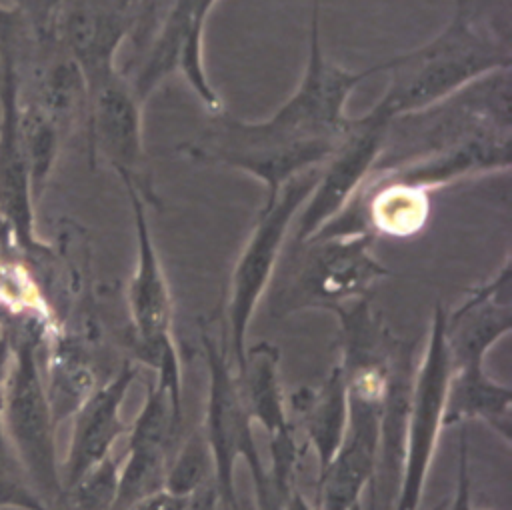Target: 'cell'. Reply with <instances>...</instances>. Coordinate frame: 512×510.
Segmentation results:
<instances>
[{
  "mask_svg": "<svg viewBox=\"0 0 512 510\" xmlns=\"http://www.w3.org/2000/svg\"><path fill=\"white\" fill-rule=\"evenodd\" d=\"M372 74H378L376 66L352 72L324 56L320 0H314L308 58L294 92L262 120H244L226 110L210 114L206 126L180 152L192 162L256 178L268 202L286 182L324 164L350 124L352 116L344 112L348 96Z\"/></svg>",
  "mask_w": 512,
  "mask_h": 510,
  "instance_id": "obj_1",
  "label": "cell"
},
{
  "mask_svg": "<svg viewBox=\"0 0 512 510\" xmlns=\"http://www.w3.org/2000/svg\"><path fill=\"white\" fill-rule=\"evenodd\" d=\"M510 70L486 74L420 110L392 116L382 154L368 178L428 192L510 168Z\"/></svg>",
  "mask_w": 512,
  "mask_h": 510,
  "instance_id": "obj_2",
  "label": "cell"
},
{
  "mask_svg": "<svg viewBox=\"0 0 512 510\" xmlns=\"http://www.w3.org/2000/svg\"><path fill=\"white\" fill-rule=\"evenodd\" d=\"M508 0H454L446 26L426 44L378 62L390 84L380 96L392 116L426 108L474 80L510 70Z\"/></svg>",
  "mask_w": 512,
  "mask_h": 510,
  "instance_id": "obj_3",
  "label": "cell"
},
{
  "mask_svg": "<svg viewBox=\"0 0 512 510\" xmlns=\"http://www.w3.org/2000/svg\"><path fill=\"white\" fill-rule=\"evenodd\" d=\"M374 242L376 236L360 232L292 244L270 312L278 316L310 308L338 312L366 300L370 290L392 274L374 256Z\"/></svg>",
  "mask_w": 512,
  "mask_h": 510,
  "instance_id": "obj_4",
  "label": "cell"
},
{
  "mask_svg": "<svg viewBox=\"0 0 512 510\" xmlns=\"http://www.w3.org/2000/svg\"><path fill=\"white\" fill-rule=\"evenodd\" d=\"M216 2L142 0V6H160V14L136 20L128 36L132 58L120 68L142 104L170 74L180 72L210 114L224 110L204 66V28Z\"/></svg>",
  "mask_w": 512,
  "mask_h": 510,
  "instance_id": "obj_5",
  "label": "cell"
},
{
  "mask_svg": "<svg viewBox=\"0 0 512 510\" xmlns=\"http://www.w3.org/2000/svg\"><path fill=\"white\" fill-rule=\"evenodd\" d=\"M122 186L132 208L136 230V266L128 284L136 358L156 372V382L182 406V370L174 342L170 286L150 232L146 202L132 184Z\"/></svg>",
  "mask_w": 512,
  "mask_h": 510,
  "instance_id": "obj_6",
  "label": "cell"
},
{
  "mask_svg": "<svg viewBox=\"0 0 512 510\" xmlns=\"http://www.w3.org/2000/svg\"><path fill=\"white\" fill-rule=\"evenodd\" d=\"M318 170H308L290 182H286L280 192L262 202L258 210L256 224L240 250L236 260L232 278H230V292H228V306H226V320H228V354L232 358L234 368H238L244 360L246 352V334L250 328L252 314L268 290L280 256L286 248L288 232L294 224V218L300 206L310 196Z\"/></svg>",
  "mask_w": 512,
  "mask_h": 510,
  "instance_id": "obj_7",
  "label": "cell"
},
{
  "mask_svg": "<svg viewBox=\"0 0 512 510\" xmlns=\"http://www.w3.org/2000/svg\"><path fill=\"white\" fill-rule=\"evenodd\" d=\"M392 112L380 98L362 116H352L346 132L318 170L316 184L294 218L292 244H304L336 218L374 170Z\"/></svg>",
  "mask_w": 512,
  "mask_h": 510,
  "instance_id": "obj_8",
  "label": "cell"
},
{
  "mask_svg": "<svg viewBox=\"0 0 512 510\" xmlns=\"http://www.w3.org/2000/svg\"><path fill=\"white\" fill-rule=\"evenodd\" d=\"M200 338L208 368L206 414L200 430L210 448L218 500L224 504V508L236 510V462L244 460L250 476L264 472L266 464L256 448L252 418L246 410L228 346L222 348L206 330Z\"/></svg>",
  "mask_w": 512,
  "mask_h": 510,
  "instance_id": "obj_9",
  "label": "cell"
},
{
  "mask_svg": "<svg viewBox=\"0 0 512 510\" xmlns=\"http://www.w3.org/2000/svg\"><path fill=\"white\" fill-rule=\"evenodd\" d=\"M444 314V306L436 304L428 342L420 366L414 370L406 418L402 476L394 510L420 508L428 470L438 446L440 432L444 430L446 392L452 372V362L444 340Z\"/></svg>",
  "mask_w": 512,
  "mask_h": 510,
  "instance_id": "obj_10",
  "label": "cell"
},
{
  "mask_svg": "<svg viewBox=\"0 0 512 510\" xmlns=\"http://www.w3.org/2000/svg\"><path fill=\"white\" fill-rule=\"evenodd\" d=\"M144 104L116 68L88 90L84 132L90 160H104L122 184H132L146 204L158 206L144 148Z\"/></svg>",
  "mask_w": 512,
  "mask_h": 510,
  "instance_id": "obj_11",
  "label": "cell"
},
{
  "mask_svg": "<svg viewBox=\"0 0 512 510\" xmlns=\"http://www.w3.org/2000/svg\"><path fill=\"white\" fill-rule=\"evenodd\" d=\"M136 16L120 0H62L54 36L84 74L86 88L110 76Z\"/></svg>",
  "mask_w": 512,
  "mask_h": 510,
  "instance_id": "obj_12",
  "label": "cell"
},
{
  "mask_svg": "<svg viewBox=\"0 0 512 510\" xmlns=\"http://www.w3.org/2000/svg\"><path fill=\"white\" fill-rule=\"evenodd\" d=\"M510 258L452 312L444 314V340L454 366L480 364L488 350L512 330Z\"/></svg>",
  "mask_w": 512,
  "mask_h": 510,
  "instance_id": "obj_13",
  "label": "cell"
},
{
  "mask_svg": "<svg viewBox=\"0 0 512 510\" xmlns=\"http://www.w3.org/2000/svg\"><path fill=\"white\" fill-rule=\"evenodd\" d=\"M20 74L18 58L0 54V212L16 226L18 234L32 232V190L18 130Z\"/></svg>",
  "mask_w": 512,
  "mask_h": 510,
  "instance_id": "obj_14",
  "label": "cell"
},
{
  "mask_svg": "<svg viewBox=\"0 0 512 510\" xmlns=\"http://www.w3.org/2000/svg\"><path fill=\"white\" fill-rule=\"evenodd\" d=\"M138 374L132 362H126L114 380L104 384L92 396H88L82 412L78 414V424L74 430V440L68 458V480L74 484L92 466L102 462L112 454L116 440L128 432V424L120 416L122 402Z\"/></svg>",
  "mask_w": 512,
  "mask_h": 510,
  "instance_id": "obj_15",
  "label": "cell"
},
{
  "mask_svg": "<svg viewBox=\"0 0 512 510\" xmlns=\"http://www.w3.org/2000/svg\"><path fill=\"white\" fill-rule=\"evenodd\" d=\"M510 416L512 390L494 380L484 370V362L452 368L446 392L444 428L478 420L490 426L506 444H510Z\"/></svg>",
  "mask_w": 512,
  "mask_h": 510,
  "instance_id": "obj_16",
  "label": "cell"
},
{
  "mask_svg": "<svg viewBox=\"0 0 512 510\" xmlns=\"http://www.w3.org/2000/svg\"><path fill=\"white\" fill-rule=\"evenodd\" d=\"M286 402L298 414L308 446L324 468L338 452L348 428V386L342 364H334L318 388L300 386Z\"/></svg>",
  "mask_w": 512,
  "mask_h": 510,
  "instance_id": "obj_17",
  "label": "cell"
},
{
  "mask_svg": "<svg viewBox=\"0 0 512 510\" xmlns=\"http://www.w3.org/2000/svg\"><path fill=\"white\" fill-rule=\"evenodd\" d=\"M280 352L270 342L246 346L244 360L236 370L246 410L270 436L292 428L288 398L280 384Z\"/></svg>",
  "mask_w": 512,
  "mask_h": 510,
  "instance_id": "obj_18",
  "label": "cell"
},
{
  "mask_svg": "<svg viewBox=\"0 0 512 510\" xmlns=\"http://www.w3.org/2000/svg\"><path fill=\"white\" fill-rule=\"evenodd\" d=\"M18 130L34 202L42 196L64 142L58 126L30 100L20 98Z\"/></svg>",
  "mask_w": 512,
  "mask_h": 510,
  "instance_id": "obj_19",
  "label": "cell"
},
{
  "mask_svg": "<svg viewBox=\"0 0 512 510\" xmlns=\"http://www.w3.org/2000/svg\"><path fill=\"white\" fill-rule=\"evenodd\" d=\"M214 478L212 456L202 430H194L180 446L172 462H168L164 476V492L178 500H192Z\"/></svg>",
  "mask_w": 512,
  "mask_h": 510,
  "instance_id": "obj_20",
  "label": "cell"
},
{
  "mask_svg": "<svg viewBox=\"0 0 512 510\" xmlns=\"http://www.w3.org/2000/svg\"><path fill=\"white\" fill-rule=\"evenodd\" d=\"M122 458L106 456L72 484L76 510H114Z\"/></svg>",
  "mask_w": 512,
  "mask_h": 510,
  "instance_id": "obj_21",
  "label": "cell"
},
{
  "mask_svg": "<svg viewBox=\"0 0 512 510\" xmlns=\"http://www.w3.org/2000/svg\"><path fill=\"white\" fill-rule=\"evenodd\" d=\"M36 46V38L26 18L14 8L0 6V54L10 52L18 58V68L30 58Z\"/></svg>",
  "mask_w": 512,
  "mask_h": 510,
  "instance_id": "obj_22",
  "label": "cell"
},
{
  "mask_svg": "<svg viewBox=\"0 0 512 510\" xmlns=\"http://www.w3.org/2000/svg\"><path fill=\"white\" fill-rule=\"evenodd\" d=\"M62 0H12V6L26 18L32 34L38 42H46L54 36V18Z\"/></svg>",
  "mask_w": 512,
  "mask_h": 510,
  "instance_id": "obj_23",
  "label": "cell"
},
{
  "mask_svg": "<svg viewBox=\"0 0 512 510\" xmlns=\"http://www.w3.org/2000/svg\"><path fill=\"white\" fill-rule=\"evenodd\" d=\"M254 484V500H256V510H284L286 508V498L270 480L268 470L252 476Z\"/></svg>",
  "mask_w": 512,
  "mask_h": 510,
  "instance_id": "obj_24",
  "label": "cell"
},
{
  "mask_svg": "<svg viewBox=\"0 0 512 510\" xmlns=\"http://www.w3.org/2000/svg\"><path fill=\"white\" fill-rule=\"evenodd\" d=\"M186 506V500H178L168 496L166 492H160L156 496H150L134 506H130L128 510H182Z\"/></svg>",
  "mask_w": 512,
  "mask_h": 510,
  "instance_id": "obj_25",
  "label": "cell"
},
{
  "mask_svg": "<svg viewBox=\"0 0 512 510\" xmlns=\"http://www.w3.org/2000/svg\"><path fill=\"white\" fill-rule=\"evenodd\" d=\"M284 510H316V506L310 504V502L300 494L298 488H294V490L288 494V498H286V508H284Z\"/></svg>",
  "mask_w": 512,
  "mask_h": 510,
  "instance_id": "obj_26",
  "label": "cell"
},
{
  "mask_svg": "<svg viewBox=\"0 0 512 510\" xmlns=\"http://www.w3.org/2000/svg\"><path fill=\"white\" fill-rule=\"evenodd\" d=\"M352 510H362V504H356Z\"/></svg>",
  "mask_w": 512,
  "mask_h": 510,
  "instance_id": "obj_27",
  "label": "cell"
}]
</instances>
